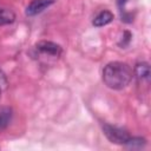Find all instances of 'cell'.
<instances>
[{"instance_id": "cell-8", "label": "cell", "mask_w": 151, "mask_h": 151, "mask_svg": "<svg viewBox=\"0 0 151 151\" xmlns=\"http://www.w3.org/2000/svg\"><path fill=\"white\" fill-rule=\"evenodd\" d=\"M13 118V110L9 106H0V132L6 130Z\"/></svg>"}, {"instance_id": "cell-2", "label": "cell", "mask_w": 151, "mask_h": 151, "mask_svg": "<svg viewBox=\"0 0 151 151\" xmlns=\"http://www.w3.org/2000/svg\"><path fill=\"white\" fill-rule=\"evenodd\" d=\"M103 132L111 143L118 144V145H126L130 137H131L127 133V131H125L124 129L118 127V126H113L110 124L103 125Z\"/></svg>"}, {"instance_id": "cell-9", "label": "cell", "mask_w": 151, "mask_h": 151, "mask_svg": "<svg viewBox=\"0 0 151 151\" xmlns=\"http://www.w3.org/2000/svg\"><path fill=\"white\" fill-rule=\"evenodd\" d=\"M15 21V14L9 8H0V26L11 25Z\"/></svg>"}, {"instance_id": "cell-4", "label": "cell", "mask_w": 151, "mask_h": 151, "mask_svg": "<svg viewBox=\"0 0 151 151\" xmlns=\"http://www.w3.org/2000/svg\"><path fill=\"white\" fill-rule=\"evenodd\" d=\"M55 2V0H32L25 9V14L27 17H35L40 13H42L45 9H47L50 6H52Z\"/></svg>"}, {"instance_id": "cell-12", "label": "cell", "mask_w": 151, "mask_h": 151, "mask_svg": "<svg viewBox=\"0 0 151 151\" xmlns=\"http://www.w3.org/2000/svg\"><path fill=\"white\" fill-rule=\"evenodd\" d=\"M0 94H1V88H0Z\"/></svg>"}, {"instance_id": "cell-11", "label": "cell", "mask_w": 151, "mask_h": 151, "mask_svg": "<svg viewBox=\"0 0 151 151\" xmlns=\"http://www.w3.org/2000/svg\"><path fill=\"white\" fill-rule=\"evenodd\" d=\"M131 40H132V33L130 31H124L123 32V37H122L120 41L118 42V45L122 46V47H126L131 42Z\"/></svg>"}, {"instance_id": "cell-1", "label": "cell", "mask_w": 151, "mask_h": 151, "mask_svg": "<svg viewBox=\"0 0 151 151\" xmlns=\"http://www.w3.org/2000/svg\"><path fill=\"white\" fill-rule=\"evenodd\" d=\"M133 78L132 68L123 61H111L103 70V81L111 90L125 88Z\"/></svg>"}, {"instance_id": "cell-10", "label": "cell", "mask_w": 151, "mask_h": 151, "mask_svg": "<svg viewBox=\"0 0 151 151\" xmlns=\"http://www.w3.org/2000/svg\"><path fill=\"white\" fill-rule=\"evenodd\" d=\"M145 144H146V140L142 137H130V139L125 146L131 147V149H140Z\"/></svg>"}, {"instance_id": "cell-6", "label": "cell", "mask_w": 151, "mask_h": 151, "mask_svg": "<svg viewBox=\"0 0 151 151\" xmlns=\"http://www.w3.org/2000/svg\"><path fill=\"white\" fill-rule=\"evenodd\" d=\"M113 19H114V15L112 12H110L107 9H103L94 17V19L92 20V25L94 27H103V26H106L110 22H112Z\"/></svg>"}, {"instance_id": "cell-3", "label": "cell", "mask_w": 151, "mask_h": 151, "mask_svg": "<svg viewBox=\"0 0 151 151\" xmlns=\"http://www.w3.org/2000/svg\"><path fill=\"white\" fill-rule=\"evenodd\" d=\"M35 50L45 55H51L53 58H59L63 53V48L60 45L50 41V40H40L34 45Z\"/></svg>"}, {"instance_id": "cell-7", "label": "cell", "mask_w": 151, "mask_h": 151, "mask_svg": "<svg viewBox=\"0 0 151 151\" xmlns=\"http://www.w3.org/2000/svg\"><path fill=\"white\" fill-rule=\"evenodd\" d=\"M129 1L130 0H117V6H118L119 14H120V20L125 24H131L134 19V13L126 9V5Z\"/></svg>"}, {"instance_id": "cell-5", "label": "cell", "mask_w": 151, "mask_h": 151, "mask_svg": "<svg viewBox=\"0 0 151 151\" xmlns=\"http://www.w3.org/2000/svg\"><path fill=\"white\" fill-rule=\"evenodd\" d=\"M133 74L137 77V79L139 81H149L150 80V76H151L149 63L140 61V63L136 64V66L133 68Z\"/></svg>"}]
</instances>
